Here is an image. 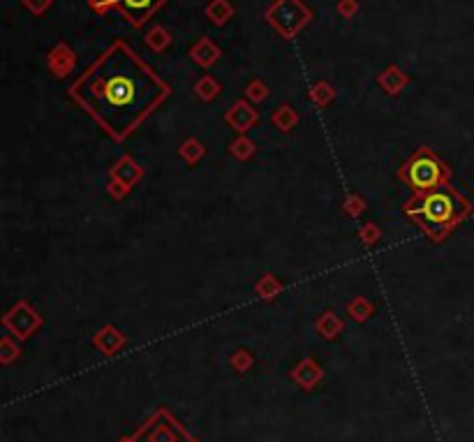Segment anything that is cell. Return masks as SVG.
I'll return each instance as SVG.
<instances>
[{"label": "cell", "mask_w": 474, "mask_h": 442, "mask_svg": "<svg viewBox=\"0 0 474 442\" xmlns=\"http://www.w3.org/2000/svg\"><path fill=\"white\" fill-rule=\"evenodd\" d=\"M405 214L419 225L433 241H440L442 234L468 214V201L453 188L442 186L431 192H421L405 204Z\"/></svg>", "instance_id": "cell-2"}, {"label": "cell", "mask_w": 474, "mask_h": 442, "mask_svg": "<svg viewBox=\"0 0 474 442\" xmlns=\"http://www.w3.org/2000/svg\"><path fill=\"white\" fill-rule=\"evenodd\" d=\"M192 56H194V60L197 63H201V65H209V63H213L216 60V56H218V51L213 49V44L211 42H199L197 47L192 49Z\"/></svg>", "instance_id": "cell-6"}, {"label": "cell", "mask_w": 474, "mask_h": 442, "mask_svg": "<svg viewBox=\"0 0 474 442\" xmlns=\"http://www.w3.org/2000/svg\"><path fill=\"white\" fill-rule=\"evenodd\" d=\"M70 98L114 140H125L169 98V84L125 42H114L70 86Z\"/></svg>", "instance_id": "cell-1"}, {"label": "cell", "mask_w": 474, "mask_h": 442, "mask_svg": "<svg viewBox=\"0 0 474 442\" xmlns=\"http://www.w3.org/2000/svg\"><path fill=\"white\" fill-rule=\"evenodd\" d=\"M444 179H447V164H444L438 155L421 149L403 167V181L410 186L412 190L421 192H431L435 188H440Z\"/></svg>", "instance_id": "cell-3"}, {"label": "cell", "mask_w": 474, "mask_h": 442, "mask_svg": "<svg viewBox=\"0 0 474 442\" xmlns=\"http://www.w3.org/2000/svg\"><path fill=\"white\" fill-rule=\"evenodd\" d=\"M169 33H164L162 28H155L153 33H151V38H148V42H151V47L153 49H162L164 44H169Z\"/></svg>", "instance_id": "cell-8"}, {"label": "cell", "mask_w": 474, "mask_h": 442, "mask_svg": "<svg viewBox=\"0 0 474 442\" xmlns=\"http://www.w3.org/2000/svg\"><path fill=\"white\" fill-rule=\"evenodd\" d=\"M231 14V7L225 3V0H216L211 7H209V16L213 19V23H225Z\"/></svg>", "instance_id": "cell-7"}, {"label": "cell", "mask_w": 474, "mask_h": 442, "mask_svg": "<svg viewBox=\"0 0 474 442\" xmlns=\"http://www.w3.org/2000/svg\"><path fill=\"white\" fill-rule=\"evenodd\" d=\"M266 21L271 23L285 40H292L294 35L310 21V12L301 0H275L266 10Z\"/></svg>", "instance_id": "cell-4"}, {"label": "cell", "mask_w": 474, "mask_h": 442, "mask_svg": "<svg viewBox=\"0 0 474 442\" xmlns=\"http://www.w3.org/2000/svg\"><path fill=\"white\" fill-rule=\"evenodd\" d=\"M354 10H357L354 0H342V3H340V12H342V14H352Z\"/></svg>", "instance_id": "cell-10"}, {"label": "cell", "mask_w": 474, "mask_h": 442, "mask_svg": "<svg viewBox=\"0 0 474 442\" xmlns=\"http://www.w3.org/2000/svg\"><path fill=\"white\" fill-rule=\"evenodd\" d=\"M88 3L98 14L118 10L127 23H132L135 28H139V26H144L157 10H160L167 0H88Z\"/></svg>", "instance_id": "cell-5"}, {"label": "cell", "mask_w": 474, "mask_h": 442, "mask_svg": "<svg viewBox=\"0 0 474 442\" xmlns=\"http://www.w3.org/2000/svg\"><path fill=\"white\" fill-rule=\"evenodd\" d=\"M51 0H23V5L28 7V10H33L35 14H42L46 7H49Z\"/></svg>", "instance_id": "cell-9"}]
</instances>
